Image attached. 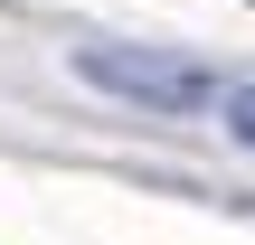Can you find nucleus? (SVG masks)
I'll return each instance as SVG.
<instances>
[{
    "mask_svg": "<svg viewBox=\"0 0 255 245\" xmlns=\"http://www.w3.org/2000/svg\"><path fill=\"white\" fill-rule=\"evenodd\" d=\"M76 76L104 85V94H132V104H151V113H199V104L227 94L208 66H189V57H170V47H76Z\"/></svg>",
    "mask_w": 255,
    "mask_h": 245,
    "instance_id": "nucleus-1",
    "label": "nucleus"
},
{
    "mask_svg": "<svg viewBox=\"0 0 255 245\" xmlns=\"http://www.w3.org/2000/svg\"><path fill=\"white\" fill-rule=\"evenodd\" d=\"M218 113H227V132H237V142L255 151V76H246V85H227V94H218Z\"/></svg>",
    "mask_w": 255,
    "mask_h": 245,
    "instance_id": "nucleus-2",
    "label": "nucleus"
}]
</instances>
